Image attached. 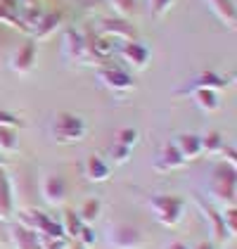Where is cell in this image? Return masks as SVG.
<instances>
[{"mask_svg": "<svg viewBox=\"0 0 237 249\" xmlns=\"http://www.w3.org/2000/svg\"><path fill=\"white\" fill-rule=\"evenodd\" d=\"M209 202H214L218 209L235 207L237 202V166L216 161V166L209 173Z\"/></svg>", "mask_w": 237, "mask_h": 249, "instance_id": "1", "label": "cell"}, {"mask_svg": "<svg viewBox=\"0 0 237 249\" xmlns=\"http://www.w3.org/2000/svg\"><path fill=\"white\" fill-rule=\"evenodd\" d=\"M19 150V133L17 128H2L0 126V152L15 154Z\"/></svg>", "mask_w": 237, "mask_h": 249, "instance_id": "22", "label": "cell"}, {"mask_svg": "<svg viewBox=\"0 0 237 249\" xmlns=\"http://www.w3.org/2000/svg\"><path fill=\"white\" fill-rule=\"evenodd\" d=\"M223 145H225V140H223V135L218 133V131H209L206 135H202V152L218 154V150Z\"/></svg>", "mask_w": 237, "mask_h": 249, "instance_id": "24", "label": "cell"}, {"mask_svg": "<svg viewBox=\"0 0 237 249\" xmlns=\"http://www.w3.org/2000/svg\"><path fill=\"white\" fill-rule=\"evenodd\" d=\"M98 81L112 93H131L135 88V78L126 69L109 67V64H100L98 67Z\"/></svg>", "mask_w": 237, "mask_h": 249, "instance_id": "6", "label": "cell"}, {"mask_svg": "<svg viewBox=\"0 0 237 249\" xmlns=\"http://www.w3.org/2000/svg\"><path fill=\"white\" fill-rule=\"evenodd\" d=\"M176 0H147V10H150V17L152 19H159Z\"/></svg>", "mask_w": 237, "mask_h": 249, "instance_id": "28", "label": "cell"}, {"mask_svg": "<svg viewBox=\"0 0 237 249\" xmlns=\"http://www.w3.org/2000/svg\"><path fill=\"white\" fill-rule=\"evenodd\" d=\"M12 213H15L12 183H10V176L0 169V223H10Z\"/></svg>", "mask_w": 237, "mask_h": 249, "instance_id": "17", "label": "cell"}, {"mask_svg": "<svg viewBox=\"0 0 237 249\" xmlns=\"http://www.w3.org/2000/svg\"><path fill=\"white\" fill-rule=\"evenodd\" d=\"M69 240L67 237H43L40 235V249H67Z\"/></svg>", "mask_w": 237, "mask_h": 249, "instance_id": "32", "label": "cell"}, {"mask_svg": "<svg viewBox=\"0 0 237 249\" xmlns=\"http://www.w3.org/2000/svg\"><path fill=\"white\" fill-rule=\"evenodd\" d=\"M195 204H197L199 213L204 216V221L209 223V235H211V242H214V245H220V242H228V240H233V237L228 235L225 223H223L220 209H218L214 202L204 199L202 195H195Z\"/></svg>", "mask_w": 237, "mask_h": 249, "instance_id": "4", "label": "cell"}, {"mask_svg": "<svg viewBox=\"0 0 237 249\" xmlns=\"http://www.w3.org/2000/svg\"><path fill=\"white\" fill-rule=\"evenodd\" d=\"M62 48H64V55L71 62H79V64H88V50H85V34H81L79 29L69 26L64 31V40H62Z\"/></svg>", "mask_w": 237, "mask_h": 249, "instance_id": "10", "label": "cell"}, {"mask_svg": "<svg viewBox=\"0 0 237 249\" xmlns=\"http://www.w3.org/2000/svg\"><path fill=\"white\" fill-rule=\"evenodd\" d=\"M83 173L90 183H104L112 178V164L102 154H90L83 164Z\"/></svg>", "mask_w": 237, "mask_h": 249, "instance_id": "15", "label": "cell"}, {"mask_svg": "<svg viewBox=\"0 0 237 249\" xmlns=\"http://www.w3.org/2000/svg\"><path fill=\"white\" fill-rule=\"evenodd\" d=\"M59 24H62V12H57V10H52V12H43L38 24H36V38L38 40L48 38L52 31H57Z\"/></svg>", "mask_w": 237, "mask_h": 249, "instance_id": "20", "label": "cell"}, {"mask_svg": "<svg viewBox=\"0 0 237 249\" xmlns=\"http://www.w3.org/2000/svg\"><path fill=\"white\" fill-rule=\"evenodd\" d=\"M131 154H133V147H128V145H121L114 140V145H112V150H109V164H126L128 159H131Z\"/></svg>", "mask_w": 237, "mask_h": 249, "instance_id": "25", "label": "cell"}, {"mask_svg": "<svg viewBox=\"0 0 237 249\" xmlns=\"http://www.w3.org/2000/svg\"><path fill=\"white\" fill-rule=\"evenodd\" d=\"M85 2H90V5H98V2H102V0H85Z\"/></svg>", "mask_w": 237, "mask_h": 249, "instance_id": "37", "label": "cell"}, {"mask_svg": "<svg viewBox=\"0 0 237 249\" xmlns=\"http://www.w3.org/2000/svg\"><path fill=\"white\" fill-rule=\"evenodd\" d=\"M85 223L79 218V213L71 209L64 211V221H62V230H64V237H71V240H76L79 237L81 228H83Z\"/></svg>", "mask_w": 237, "mask_h": 249, "instance_id": "23", "label": "cell"}, {"mask_svg": "<svg viewBox=\"0 0 237 249\" xmlns=\"http://www.w3.org/2000/svg\"><path fill=\"white\" fill-rule=\"evenodd\" d=\"M230 83V78H225V76H220V74H216L214 69H204L202 74H199L187 88H180V90H176V95H190L195 88H209V90H223L225 86Z\"/></svg>", "mask_w": 237, "mask_h": 249, "instance_id": "13", "label": "cell"}, {"mask_svg": "<svg viewBox=\"0 0 237 249\" xmlns=\"http://www.w3.org/2000/svg\"><path fill=\"white\" fill-rule=\"evenodd\" d=\"M85 121L71 112H57L52 116V138L57 142H76L85 138Z\"/></svg>", "mask_w": 237, "mask_h": 249, "instance_id": "3", "label": "cell"}, {"mask_svg": "<svg viewBox=\"0 0 237 249\" xmlns=\"http://www.w3.org/2000/svg\"><path fill=\"white\" fill-rule=\"evenodd\" d=\"M171 142L176 145V150L185 161H192L202 154V135L197 133H178Z\"/></svg>", "mask_w": 237, "mask_h": 249, "instance_id": "16", "label": "cell"}, {"mask_svg": "<svg viewBox=\"0 0 237 249\" xmlns=\"http://www.w3.org/2000/svg\"><path fill=\"white\" fill-rule=\"evenodd\" d=\"M195 249H214V242H209V240H204V242H199Z\"/></svg>", "mask_w": 237, "mask_h": 249, "instance_id": "36", "label": "cell"}, {"mask_svg": "<svg viewBox=\"0 0 237 249\" xmlns=\"http://www.w3.org/2000/svg\"><path fill=\"white\" fill-rule=\"evenodd\" d=\"M117 50H118V55H121V59H123L131 69H135V71H142V69L150 64V59H152L150 48L138 43V40H123Z\"/></svg>", "mask_w": 237, "mask_h": 249, "instance_id": "7", "label": "cell"}, {"mask_svg": "<svg viewBox=\"0 0 237 249\" xmlns=\"http://www.w3.org/2000/svg\"><path fill=\"white\" fill-rule=\"evenodd\" d=\"M100 36L104 38H121V40H135V26L123 17H104L98 21Z\"/></svg>", "mask_w": 237, "mask_h": 249, "instance_id": "9", "label": "cell"}, {"mask_svg": "<svg viewBox=\"0 0 237 249\" xmlns=\"http://www.w3.org/2000/svg\"><path fill=\"white\" fill-rule=\"evenodd\" d=\"M147 202H150V209L154 213V218L166 228H176L180 223V218L185 213V204H187L178 195H152Z\"/></svg>", "mask_w": 237, "mask_h": 249, "instance_id": "2", "label": "cell"}, {"mask_svg": "<svg viewBox=\"0 0 237 249\" xmlns=\"http://www.w3.org/2000/svg\"><path fill=\"white\" fill-rule=\"evenodd\" d=\"M190 95H192V100H195V105H197L202 112H206V114H216L218 109H220V95H218L216 90H209V88H195Z\"/></svg>", "mask_w": 237, "mask_h": 249, "instance_id": "18", "label": "cell"}, {"mask_svg": "<svg viewBox=\"0 0 237 249\" xmlns=\"http://www.w3.org/2000/svg\"><path fill=\"white\" fill-rule=\"evenodd\" d=\"M67 249H85V247H81V245H74V247H67Z\"/></svg>", "mask_w": 237, "mask_h": 249, "instance_id": "38", "label": "cell"}, {"mask_svg": "<svg viewBox=\"0 0 237 249\" xmlns=\"http://www.w3.org/2000/svg\"><path fill=\"white\" fill-rule=\"evenodd\" d=\"M0 169H2V159H0Z\"/></svg>", "mask_w": 237, "mask_h": 249, "instance_id": "39", "label": "cell"}, {"mask_svg": "<svg viewBox=\"0 0 237 249\" xmlns=\"http://www.w3.org/2000/svg\"><path fill=\"white\" fill-rule=\"evenodd\" d=\"M220 216H223V223L228 228V235L235 237L237 235V207H223L220 209Z\"/></svg>", "mask_w": 237, "mask_h": 249, "instance_id": "27", "label": "cell"}, {"mask_svg": "<svg viewBox=\"0 0 237 249\" xmlns=\"http://www.w3.org/2000/svg\"><path fill=\"white\" fill-rule=\"evenodd\" d=\"M107 242L114 249H142L145 232L131 223H114L107 228Z\"/></svg>", "mask_w": 237, "mask_h": 249, "instance_id": "5", "label": "cell"}, {"mask_svg": "<svg viewBox=\"0 0 237 249\" xmlns=\"http://www.w3.org/2000/svg\"><path fill=\"white\" fill-rule=\"evenodd\" d=\"M36 43L34 40H26L24 45L17 48V53L10 57V67H12V71L15 74H19V76H26L34 67H36Z\"/></svg>", "mask_w": 237, "mask_h": 249, "instance_id": "11", "label": "cell"}, {"mask_svg": "<svg viewBox=\"0 0 237 249\" xmlns=\"http://www.w3.org/2000/svg\"><path fill=\"white\" fill-rule=\"evenodd\" d=\"M0 242H10L7 240V223H0Z\"/></svg>", "mask_w": 237, "mask_h": 249, "instance_id": "34", "label": "cell"}, {"mask_svg": "<svg viewBox=\"0 0 237 249\" xmlns=\"http://www.w3.org/2000/svg\"><path fill=\"white\" fill-rule=\"evenodd\" d=\"M76 240H79V245H81V247L90 249V247H95V242H98V235H95V230L90 228V226H83Z\"/></svg>", "mask_w": 237, "mask_h": 249, "instance_id": "30", "label": "cell"}, {"mask_svg": "<svg viewBox=\"0 0 237 249\" xmlns=\"http://www.w3.org/2000/svg\"><path fill=\"white\" fill-rule=\"evenodd\" d=\"M109 2V7L117 12V17H131V15H135V0H107Z\"/></svg>", "mask_w": 237, "mask_h": 249, "instance_id": "26", "label": "cell"}, {"mask_svg": "<svg viewBox=\"0 0 237 249\" xmlns=\"http://www.w3.org/2000/svg\"><path fill=\"white\" fill-rule=\"evenodd\" d=\"M166 249H190V247H187L185 242H178V240H176V242H171V245H169Z\"/></svg>", "mask_w": 237, "mask_h": 249, "instance_id": "35", "label": "cell"}, {"mask_svg": "<svg viewBox=\"0 0 237 249\" xmlns=\"http://www.w3.org/2000/svg\"><path fill=\"white\" fill-rule=\"evenodd\" d=\"M218 161H225V164H237V154H235V147L233 145H223L218 150Z\"/></svg>", "mask_w": 237, "mask_h": 249, "instance_id": "33", "label": "cell"}, {"mask_svg": "<svg viewBox=\"0 0 237 249\" xmlns=\"http://www.w3.org/2000/svg\"><path fill=\"white\" fill-rule=\"evenodd\" d=\"M183 164H185V159L180 157V152L176 150V145H173V142H164L157 154V159H154V171L171 173V171H176V169H180Z\"/></svg>", "mask_w": 237, "mask_h": 249, "instance_id": "14", "label": "cell"}, {"mask_svg": "<svg viewBox=\"0 0 237 249\" xmlns=\"http://www.w3.org/2000/svg\"><path fill=\"white\" fill-rule=\"evenodd\" d=\"M40 197L50 204V207H59L67 199V183L59 178L57 173H43L40 176Z\"/></svg>", "mask_w": 237, "mask_h": 249, "instance_id": "8", "label": "cell"}, {"mask_svg": "<svg viewBox=\"0 0 237 249\" xmlns=\"http://www.w3.org/2000/svg\"><path fill=\"white\" fill-rule=\"evenodd\" d=\"M7 240L15 245V249H40V235L36 230L24 228L21 223H10L7 226Z\"/></svg>", "mask_w": 237, "mask_h": 249, "instance_id": "12", "label": "cell"}, {"mask_svg": "<svg viewBox=\"0 0 237 249\" xmlns=\"http://www.w3.org/2000/svg\"><path fill=\"white\" fill-rule=\"evenodd\" d=\"M114 140H117V142H121V145L135 147V142H138V131H135V128H121V131H117Z\"/></svg>", "mask_w": 237, "mask_h": 249, "instance_id": "29", "label": "cell"}, {"mask_svg": "<svg viewBox=\"0 0 237 249\" xmlns=\"http://www.w3.org/2000/svg\"><path fill=\"white\" fill-rule=\"evenodd\" d=\"M0 126H2V128H21L24 121H21L17 114L7 112V109H0Z\"/></svg>", "mask_w": 237, "mask_h": 249, "instance_id": "31", "label": "cell"}, {"mask_svg": "<svg viewBox=\"0 0 237 249\" xmlns=\"http://www.w3.org/2000/svg\"><path fill=\"white\" fill-rule=\"evenodd\" d=\"M100 211H102V202H100L98 197H88V199L81 204V209L76 211V213H79V218L85 226H90L93 221L100 218Z\"/></svg>", "mask_w": 237, "mask_h": 249, "instance_id": "21", "label": "cell"}, {"mask_svg": "<svg viewBox=\"0 0 237 249\" xmlns=\"http://www.w3.org/2000/svg\"><path fill=\"white\" fill-rule=\"evenodd\" d=\"M206 5H209V10H211L228 29H235L237 12H235V2H233V0H206Z\"/></svg>", "mask_w": 237, "mask_h": 249, "instance_id": "19", "label": "cell"}]
</instances>
